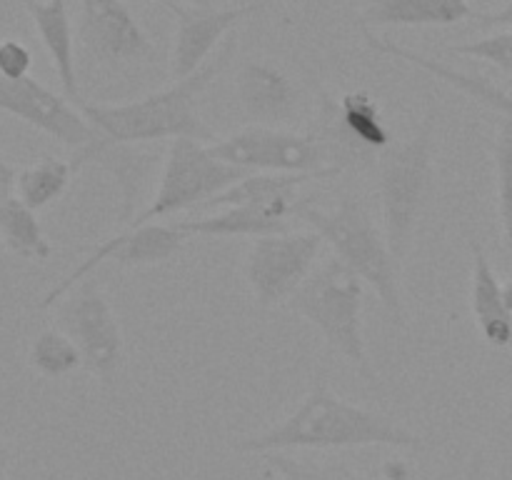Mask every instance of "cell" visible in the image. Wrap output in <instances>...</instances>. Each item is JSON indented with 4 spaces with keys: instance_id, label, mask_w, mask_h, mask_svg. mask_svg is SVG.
Listing matches in <instances>:
<instances>
[{
    "instance_id": "f546056e",
    "label": "cell",
    "mask_w": 512,
    "mask_h": 480,
    "mask_svg": "<svg viewBox=\"0 0 512 480\" xmlns=\"http://www.w3.org/2000/svg\"><path fill=\"white\" fill-rule=\"evenodd\" d=\"M155 3H160L163 8H168L170 13H173L178 5H193V8H213V0H155Z\"/></svg>"
},
{
    "instance_id": "f1b7e54d",
    "label": "cell",
    "mask_w": 512,
    "mask_h": 480,
    "mask_svg": "<svg viewBox=\"0 0 512 480\" xmlns=\"http://www.w3.org/2000/svg\"><path fill=\"white\" fill-rule=\"evenodd\" d=\"M483 470H485V453L483 450H475L473 458L468 460V468H465L463 478L460 480H483Z\"/></svg>"
},
{
    "instance_id": "d6a6232c",
    "label": "cell",
    "mask_w": 512,
    "mask_h": 480,
    "mask_svg": "<svg viewBox=\"0 0 512 480\" xmlns=\"http://www.w3.org/2000/svg\"><path fill=\"white\" fill-rule=\"evenodd\" d=\"M505 420H508V425H512V395L508 398V408H505Z\"/></svg>"
},
{
    "instance_id": "603a6c76",
    "label": "cell",
    "mask_w": 512,
    "mask_h": 480,
    "mask_svg": "<svg viewBox=\"0 0 512 480\" xmlns=\"http://www.w3.org/2000/svg\"><path fill=\"white\" fill-rule=\"evenodd\" d=\"M495 185H498V215L503 225V240L512 253V120L505 118L495 135Z\"/></svg>"
},
{
    "instance_id": "d6986e66",
    "label": "cell",
    "mask_w": 512,
    "mask_h": 480,
    "mask_svg": "<svg viewBox=\"0 0 512 480\" xmlns=\"http://www.w3.org/2000/svg\"><path fill=\"white\" fill-rule=\"evenodd\" d=\"M0 240L15 258L45 263L53 255L38 215L18 195H10L0 203Z\"/></svg>"
},
{
    "instance_id": "8992f818",
    "label": "cell",
    "mask_w": 512,
    "mask_h": 480,
    "mask_svg": "<svg viewBox=\"0 0 512 480\" xmlns=\"http://www.w3.org/2000/svg\"><path fill=\"white\" fill-rule=\"evenodd\" d=\"M438 110L430 108L413 138L393 143L378 155V198L385 238L395 258L403 260L433 183V133Z\"/></svg>"
},
{
    "instance_id": "83f0119b",
    "label": "cell",
    "mask_w": 512,
    "mask_h": 480,
    "mask_svg": "<svg viewBox=\"0 0 512 480\" xmlns=\"http://www.w3.org/2000/svg\"><path fill=\"white\" fill-rule=\"evenodd\" d=\"M15 180H18V170L0 155V203L15 195Z\"/></svg>"
},
{
    "instance_id": "cb8c5ba5",
    "label": "cell",
    "mask_w": 512,
    "mask_h": 480,
    "mask_svg": "<svg viewBox=\"0 0 512 480\" xmlns=\"http://www.w3.org/2000/svg\"><path fill=\"white\" fill-rule=\"evenodd\" d=\"M268 465L283 475V480H368L343 463H313L283 453H268Z\"/></svg>"
},
{
    "instance_id": "1f68e13d",
    "label": "cell",
    "mask_w": 512,
    "mask_h": 480,
    "mask_svg": "<svg viewBox=\"0 0 512 480\" xmlns=\"http://www.w3.org/2000/svg\"><path fill=\"white\" fill-rule=\"evenodd\" d=\"M503 298H505V308H508V313L512 315V280L508 285H503Z\"/></svg>"
},
{
    "instance_id": "5bb4252c",
    "label": "cell",
    "mask_w": 512,
    "mask_h": 480,
    "mask_svg": "<svg viewBox=\"0 0 512 480\" xmlns=\"http://www.w3.org/2000/svg\"><path fill=\"white\" fill-rule=\"evenodd\" d=\"M235 93H238L245 115L265 128H280L285 123H293L298 115L300 93L295 83L283 70L263 63V60H250L240 68Z\"/></svg>"
},
{
    "instance_id": "7402d4cb",
    "label": "cell",
    "mask_w": 512,
    "mask_h": 480,
    "mask_svg": "<svg viewBox=\"0 0 512 480\" xmlns=\"http://www.w3.org/2000/svg\"><path fill=\"white\" fill-rule=\"evenodd\" d=\"M28 360L43 378H65L83 365L78 345L63 330H43L35 335Z\"/></svg>"
},
{
    "instance_id": "4316f807",
    "label": "cell",
    "mask_w": 512,
    "mask_h": 480,
    "mask_svg": "<svg viewBox=\"0 0 512 480\" xmlns=\"http://www.w3.org/2000/svg\"><path fill=\"white\" fill-rule=\"evenodd\" d=\"M475 23L480 28H503V30H512V0H508V5L495 13H478L475 15Z\"/></svg>"
},
{
    "instance_id": "484cf974",
    "label": "cell",
    "mask_w": 512,
    "mask_h": 480,
    "mask_svg": "<svg viewBox=\"0 0 512 480\" xmlns=\"http://www.w3.org/2000/svg\"><path fill=\"white\" fill-rule=\"evenodd\" d=\"M30 65H33V55L28 45L15 38L0 40V75L8 80L30 78Z\"/></svg>"
},
{
    "instance_id": "52a82bcc",
    "label": "cell",
    "mask_w": 512,
    "mask_h": 480,
    "mask_svg": "<svg viewBox=\"0 0 512 480\" xmlns=\"http://www.w3.org/2000/svg\"><path fill=\"white\" fill-rule=\"evenodd\" d=\"M245 170L233 168L215 158L210 145H203L193 138H178L170 143L165 158L160 188L143 213L133 215L123 228L158 223V220L178 215L183 210H198L213 195L223 193L233 183L245 178Z\"/></svg>"
},
{
    "instance_id": "9a60e30c",
    "label": "cell",
    "mask_w": 512,
    "mask_h": 480,
    "mask_svg": "<svg viewBox=\"0 0 512 480\" xmlns=\"http://www.w3.org/2000/svg\"><path fill=\"white\" fill-rule=\"evenodd\" d=\"M358 28H360V33H363L365 43H368L375 53L390 55V58L403 60V63H408V65H415V68L435 75L440 83L450 85V88H455V90H460L463 95H468V98L475 100V103L485 105V108L495 110V113H500L503 118L512 120V93H508L505 88H500V85H495L493 80L485 78V75L465 73V70L453 68V65L443 63V60L430 58V55L418 53V50H410V48H405V45H398L395 40L378 38L373 30L363 28V25H358Z\"/></svg>"
},
{
    "instance_id": "ac0fdd59",
    "label": "cell",
    "mask_w": 512,
    "mask_h": 480,
    "mask_svg": "<svg viewBox=\"0 0 512 480\" xmlns=\"http://www.w3.org/2000/svg\"><path fill=\"white\" fill-rule=\"evenodd\" d=\"M470 0H370L365 5L360 23L363 28L398 25V28H420V25H458L475 18Z\"/></svg>"
},
{
    "instance_id": "4dcf8cb0",
    "label": "cell",
    "mask_w": 512,
    "mask_h": 480,
    "mask_svg": "<svg viewBox=\"0 0 512 480\" xmlns=\"http://www.w3.org/2000/svg\"><path fill=\"white\" fill-rule=\"evenodd\" d=\"M8 465H10V453H8V448L3 445V440H0V480H10Z\"/></svg>"
},
{
    "instance_id": "e0dca14e",
    "label": "cell",
    "mask_w": 512,
    "mask_h": 480,
    "mask_svg": "<svg viewBox=\"0 0 512 480\" xmlns=\"http://www.w3.org/2000/svg\"><path fill=\"white\" fill-rule=\"evenodd\" d=\"M473 255V285H470V308L480 333L493 348H512V315L505 308L503 285L490 265L488 253L478 240H470Z\"/></svg>"
},
{
    "instance_id": "ffe728a7",
    "label": "cell",
    "mask_w": 512,
    "mask_h": 480,
    "mask_svg": "<svg viewBox=\"0 0 512 480\" xmlns=\"http://www.w3.org/2000/svg\"><path fill=\"white\" fill-rule=\"evenodd\" d=\"M338 113L345 130L358 145H363L370 153L380 155L393 145L388 125H385L383 110L378 100L368 90H350L338 100Z\"/></svg>"
},
{
    "instance_id": "30bf717a",
    "label": "cell",
    "mask_w": 512,
    "mask_h": 480,
    "mask_svg": "<svg viewBox=\"0 0 512 480\" xmlns=\"http://www.w3.org/2000/svg\"><path fill=\"white\" fill-rule=\"evenodd\" d=\"M323 238L315 230L255 238L245 260V280L260 308L290 303L318 265Z\"/></svg>"
},
{
    "instance_id": "7a4b0ae2",
    "label": "cell",
    "mask_w": 512,
    "mask_h": 480,
    "mask_svg": "<svg viewBox=\"0 0 512 480\" xmlns=\"http://www.w3.org/2000/svg\"><path fill=\"white\" fill-rule=\"evenodd\" d=\"M0 110L25 120L33 128L48 133L50 138L73 148L75 158L70 163L75 170L88 163H98L108 173H113L120 198H123L120 223H128L133 218L135 198H138L145 173H148L150 155L140 153L133 145H115L105 140L85 120L78 105L70 103L65 95L45 88L35 78L8 80L5 75H0Z\"/></svg>"
},
{
    "instance_id": "3957f363",
    "label": "cell",
    "mask_w": 512,
    "mask_h": 480,
    "mask_svg": "<svg viewBox=\"0 0 512 480\" xmlns=\"http://www.w3.org/2000/svg\"><path fill=\"white\" fill-rule=\"evenodd\" d=\"M235 50H238V40L228 38L215 58H210L203 68L195 70L188 78L175 80L170 88L155 90L145 98L120 105H95L83 100L78 110L105 140L115 145L158 143V140L173 143L178 138L215 143L218 138L200 120L195 105H198L203 90L228 68Z\"/></svg>"
},
{
    "instance_id": "d4e9b609",
    "label": "cell",
    "mask_w": 512,
    "mask_h": 480,
    "mask_svg": "<svg viewBox=\"0 0 512 480\" xmlns=\"http://www.w3.org/2000/svg\"><path fill=\"white\" fill-rule=\"evenodd\" d=\"M450 53L463 55V58L485 60V63L512 75V30H503V33L488 35V38L480 40H470V43L453 45Z\"/></svg>"
},
{
    "instance_id": "5b68a950",
    "label": "cell",
    "mask_w": 512,
    "mask_h": 480,
    "mask_svg": "<svg viewBox=\"0 0 512 480\" xmlns=\"http://www.w3.org/2000/svg\"><path fill=\"white\" fill-rule=\"evenodd\" d=\"M363 298V280L338 258H328L315 265L288 305L323 335L335 353L348 360L365 383L378 388L380 378L363 335Z\"/></svg>"
},
{
    "instance_id": "277c9868",
    "label": "cell",
    "mask_w": 512,
    "mask_h": 480,
    "mask_svg": "<svg viewBox=\"0 0 512 480\" xmlns=\"http://www.w3.org/2000/svg\"><path fill=\"white\" fill-rule=\"evenodd\" d=\"M298 220L308 223L333 248L335 258L375 290L393 325L405 328L400 260L363 200L345 195L333 208H318L310 200H300Z\"/></svg>"
},
{
    "instance_id": "ba28073f",
    "label": "cell",
    "mask_w": 512,
    "mask_h": 480,
    "mask_svg": "<svg viewBox=\"0 0 512 480\" xmlns=\"http://www.w3.org/2000/svg\"><path fill=\"white\" fill-rule=\"evenodd\" d=\"M215 158L233 168L255 170V173H290V175H320L323 180L338 178L343 170L335 168L323 140L308 133H290L283 128H255L210 143Z\"/></svg>"
},
{
    "instance_id": "44dd1931",
    "label": "cell",
    "mask_w": 512,
    "mask_h": 480,
    "mask_svg": "<svg viewBox=\"0 0 512 480\" xmlns=\"http://www.w3.org/2000/svg\"><path fill=\"white\" fill-rule=\"evenodd\" d=\"M78 170L73 168V163L60 158H40L35 160L28 168L18 170V180H15V195L28 205L30 210H43L48 205H53L55 200L63 198V193L68 190L70 178Z\"/></svg>"
},
{
    "instance_id": "2e32d148",
    "label": "cell",
    "mask_w": 512,
    "mask_h": 480,
    "mask_svg": "<svg viewBox=\"0 0 512 480\" xmlns=\"http://www.w3.org/2000/svg\"><path fill=\"white\" fill-rule=\"evenodd\" d=\"M25 10L33 18L35 30L48 50L53 68L63 85L65 98L73 105L83 103L78 88V70H75V40L73 23H70L68 0H23Z\"/></svg>"
},
{
    "instance_id": "6da1fadb",
    "label": "cell",
    "mask_w": 512,
    "mask_h": 480,
    "mask_svg": "<svg viewBox=\"0 0 512 480\" xmlns=\"http://www.w3.org/2000/svg\"><path fill=\"white\" fill-rule=\"evenodd\" d=\"M388 445L423 450L420 435L388 415L373 413L330 390L323 375L313 383L303 403L273 428L233 443L238 453H280V450H340Z\"/></svg>"
},
{
    "instance_id": "7c38bea8",
    "label": "cell",
    "mask_w": 512,
    "mask_h": 480,
    "mask_svg": "<svg viewBox=\"0 0 512 480\" xmlns=\"http://www.w3.org/2000/svg\"><path fill=\"white\" fill-rule=\"evenodd\" d=\"M260 5H238V8H193V5H178L173 15L178 18L173 43V60L170 73L175 80L193 75L195 70L208 63V55L215 45L248 15L258 13Z\"/></svg>"
},
{
    "instance_id": "8fae6325",
    "label": "cell",
    "mask_w": 512,
    "mask_h": 480,
    "mask_svg": "<svg viewBox=\"0 0 512 480\" xmlns=\"http://www.w3.org/2000/svg\"><path fill=\"white\" fill-rule=\"evenodd\" d=\"M78 35L98 63L133 65L153 58V43L120 0H80Z\"/></svg>"
},
{
    "instance_id": "9c48e42d",
    "label": "cell",
    "mask_w": 512,
    "mask_h": 480,
    "mask_svg": "<svg viewBox=\"0 0 512 480\" xmlns=\"http://www.w3.org/2000/svg\"><path fill=\"white\" fill-rule=\"evenodd\" d=\"M58 328L78 345L83 368L113 388L123 363V333L118 318L93 275L75 285L58 310Z\"/></svg>"
},
{
    "instance_id": "4fadbf2b",
    "label": "cell",
    "mask_w": 512,
    "mask_h": 480,
    "mask_svg": "<svg viewBox=\"0 0 512 480\" xmlns=\"http://www.w3.org/2000/svg\"><path fill=\"white\" fill-rule=\"evenodd\" d=\"M298 198H278L265 203H245L223 208L203 218H188L175 223V228L188 238H265V235L290 233L293 220H298Z\"/></svg>"
}]
</instances>
